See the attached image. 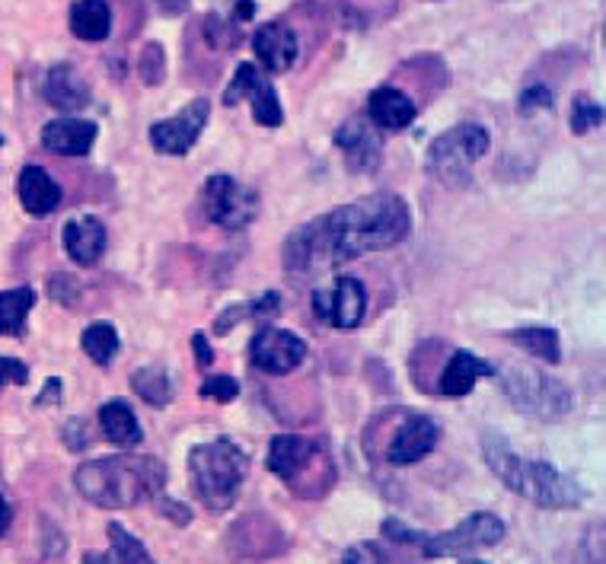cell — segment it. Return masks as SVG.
I'll list each match as a JSON object with an SVG mask.
<instances>
[{
  "mask_svg": "<svg viewBox=\"0 0 606 564\" xmlns=\"http://www.w3.org/2000/svg\"><path fill=\"white\" fill-rule=\"evenodd\" d=\"M36 306L32 287H13L0 294V335H23L26 319Z\"/></svg>",
  "mask_w": 606,
  "mask_h": 564,
  "instance_id": "cell-26",
  "label": "cell"
},
{
  "mask_svg": "<svg viewBox=\"0 0 606 564\" xmlns=\"http://www.w3.org/2000/svg\"><path fill=\"white\" fill-rule=\"evenodd\" d=\"M242 39V29L237 23H220V20H208V42L218 48L237 46Z\"/></svg>",
  "mask_w": 606,
  "mask_h": 564,
  "instance_id": "cell-35",
  "label": "cell"
},
{
  "mask_svg": "<svg viewBox=\"0 0 606 564\" xmlns=\"http://www.w3.org/2000/svg\"><path fill=\"white\" fill-rule=\"evenodd\" d=\"M266 463L297 497H307V501L322 497L336 485V466L326 447L307 437H294V434L275 437Z\"/></svg>",
  "mask_w": 606,
  "mask_h": 564,
  "instance_id": "cell-5",
  "label": "cell"
},
{
  "mask_svg": "<svg viewBox=\"0 0 606 564\" xmlns=\"http://www.w3.org/2000/svg\"><path fill=\"white\" fill-rule=\"evenodd\" d=\"M336 147L341 150L348 169L374 172L384 160V131L367 116H355L336 131Z\"/></svg>",
  "mask_w": 606,
  "mask_h": 564,
  "instance_id": "cell-13",
  "label": "cell"
},
{
  "mask_svg": "<svg viewBox=\"0 0 606 564\" xmlns=\"http://www.w3.org/2000/svg\"><path fill=\"white\" fill-rule=\"evenodd\" d=\"M46 99L51 109H58L64 116H77L90 106V87L73 71V65H54L46 77Z\"/></svg>",
  "mask_w": 606,
  "mask_h": 564,
  "instance_id": "cell-20",
  "label": "cell"
},
{
  "mask_svg": "<svg viewBox=\"0 0 606 564\" xmlns=\"http://www.w3.org/2000/svg\"><path fill=\"white\" fill-rule=\"evenodd\" d=\"M341 564H384V558H380V552H377L374 545L358 542V545H351V548L341 555Z\"/></svg>",
  "mask_w": 606,
  "mask_h": 564,
  "instance_id": "cell-38",
  "label": "cell"
},
{
  "mask_svg": "<svg viewBox=\"0 0 606 564\" xmlns=\"http://www.w3.org/2000/svg\"><path fill=\"white\" fill-rule=\"evenodd\" d=\"M249 357H252V364L259 370H266L271 376H285L304 364L307 342L297 338L294 332L262 326V329L252 335V342H249Z\"/></svg>",
  "mask_w": 606,
  "mask_h": 564,
  "instance_id": "cell-11",
  "label": "cell"
},
{
  "mask_svg": "<svg viewBox=\"0 0 606 564\" xmlns=\"http://www.w3.org/2000/svg\"><path fill=\"white\" fill-rule=\"evenodd\" d=\"M413 230L409 205L393 195L377 191L345 205L339 211L316 217L307 227H300L285 243V268L307 275L322 271L341 261H351L364 253H380L399 246Z\"/></svg>",
  "mask_w": 606,
  "mask_h": 564,
  "instance_id": "cell-1",
  "label": "cell"
},
{
  "mask_svg": "<svg viewBox=\"0 0 606 564\" xmlns=\"http://www.w3.org/2000/svg\"><path fill=\"white\" fill-rule=\"evenodd\" d=\"M80 348L87 352V357L97 367H109L116 360V354H119V332H116L112 323H93L80 335Z\"/></svg>",
  "mask_w": 606,
  "mask_h": 564,
  "instance_id": "cell-28",
  "label": "cell"
},
{
  "mask_svg": "<svg viewBox=\"0 0 606 564\" xmlns=\"http://www.w3.org/2000/svg\"><path fill=\"white\" fill-rule=\"evenodd\" d=\"M505 540V523L495 514H473L450 533H425L418 548L425 558H466Z\"/></svg>",
  "mask_w": 606,
  "mask_h": 564,
  "instance_id": "cell-8",
  "label": "cell"
},
{
  "mask_svg": "<svg viewBox=\"0 0 606 564\" xmlns=\"http://www.w3.org/2000/svg\"><path fill=\"white\" fill-rule=\"evenodd\" d=\"M460 564H485V562H473V558H469V555H466V562H460Z\"/></svg>",
  "mask_w": 606,
  "mask_h": 564,
  "instance_id": "cell-45",
  "label": "cell"
},
{
  "mask_svg": "<svg viewBox=\"0 0 606 564\" xmlns=\"http://www.w3.org/2000/svg\"><path fill=\"white\" fill-rule=\"evenodd\" d=\"M64 249L77 265H97L106 253V227L93 214L73 217L64 224Z\"/></svg>",
  "mask_w": 606,
  "mask_h": 564,
  "instance_id": "cell-21",
  "label": "cell"
},
{
  "mask_svg": "<svg viewBox=\"0 0 606 564\" xmlns=\"http://www.w3.org/2000/svg\"><path fill=\"white\" fill-rule=\"evenodd\" d=\"M278 313H281V294L268 290V294L256 297V300H249V304L227 306L218 319H215V335H227V332L234 329L237 323H246V319H259V323H268V319H275Z\"/></svg>",
  "mask_w": 606,
  "mask_h": 564,
  "instance_id": "cell-25",
  "label": "cell"
},
{
  "mask_svg": "<svg viewBox=\"0 0 606 564\" xmlns=\"http://www.w3.org/2000/svg\"><path fill=\"white\" fill-rule=\"evenodd\" d=\"M157 507H160V514H167V517H172L176 523H189L192 520V514L182 507V504H176V501H167V497H160L157 501Z\"/></svg>",
  "mask_w": 606,
  "mask_h": 564,
  "instance_id": "cell-39",
  "label": "cell"
},
{
  "mask_svg": "<svg viewBox=\"0 0 606 564\" xmlns=\"http://www.w3.org/2000/svg\"><path fill=\"white\" fill-rule=\"evenodd\" d=\"M415 116H418V102L399 87H377L367 99V118L380 131H403L413 125Z\"/></svg>",
  "mask_w": 606,
  "mask_h": 564,
  "instance_id": "cell-16",
  "label": "cell"
},
{
  "mask_svg": "<svg viewBox=\"0 0 606 564\" xmlns=\"http://www.w3.org/2000/svg\"><path fill=\"white\" fill-rule=\"evenodd\" d=\"M205 399H215V402H234L240 396V383L234 379V376H208L205 383H201V389H198Z\"/></svg>",
  "mask_w": 606,
  "mask_h": 564,
  "instance_id": "cell-33",
  "label": "cell"
},
{
  "mask_svg": "<svg viewBox=\"0 0 606 564\" xmlns=\"http://www.w3.org/2000/svg\"><path fill=\"white\" fill-rule=\"evenodd\" d=\"M252 51L271 73L291 71L297 65V36L285 23H266L252 36Z\"/></svg>",
  "mask_w": 606,
  "mask_h": 564,
  "instance_id": "cell-17",
  "label": "cell"
},
{
  "mask_svg": "<svg viewBox=\"0 0 606 564\" xmlns=\"http://www.w3.org/2000/svg\"><path fill=\"white\" fill-rule=\"evenodd\" d=\"M61 396H64V389H61V379H58V376H51L49 386H46V393L36 399V405H46V402H61Z\"/></svg>",
  "mask_w": 606,
  "mask_h": 564,
  "instance_id": "cell-41",
  "label": "cell"
},
{
  "mask_svg": "<svg viewBox=\"0 0 606 564\" xmlns=\"http://www.w3.org/2000/svg\"><path fill=\"white\" fill-rule=\"evenodd\" d=\"M42 144L51 154L61 157H87L90 147L97 144V125L83 118H54L42 128Z\"/></svg>",
  "mask_w": 606,
  "mask_h": 564,
  "instance_id": "cell-18",
  "label": "cell"
},
{
  "mask_svg": "<svg viewBox=\"0 0 606 564\" xmlns=\"http://www.w3.org/2000/svg\"><path fill=\"white\" fill-rule=\"evenodd\" d=\"M99 424H102L106 441L116 444V447H138L141 437H145V434H141V424H138L135 412H131V405L125 399L106 402V405L99 408Z\"/></svg>",
  "mask_w": 606,
  "mask_h": 564,
  "instance_id": "cell-24",
  "label": "cell"
},
{
  "mask_svg": "<svg viewBox=\"0 0 606 564\" xmlns=\"http://www.w3.org/2000/svg\"><path fill=\"white\" fill-rule=\"evenodd\" d=\"M517 109H520V116H530V112H539V109H553V90H546V87H530V90H524L520 102H517Z\"/></svg>",
  "mask_w": 606,
  "mask_h": 564,
  "instance_id": "cell-36",
  "label": "cell"
},
{
  "mask_svg": "<svg viewBox=\"0 0 606 564\" xmlns=\"http://www.w3.org/2000/svg\"><path fill=\"white\" fill-rule=\"evenodd\" d=\"M192 348L198 354V367H211V360H215V352L208 348V338L201 335V332H195L192 335Z\"/></svg>",
  "mask_w": 606,
  "mask_h": 564,
  "instance_id": "cell-40",
  "label": "cell"
},
{
  "mask_svg": "<svg viewBox=\"0 0 606 564\" xmlns=\"http://www.w3.org/2000/svg\"><path fill=\"white\" fill-rule=\"evenodd\" d=\"M17 195H20L23 208L32 217H49L51 211H58V205L64 198L61 186L51 179L42 166H26L20 179H17Z\"/></svg>",
  "mask_w": 606,
  "mask_h": 564,
  "instance_id": "cell-22",
  "label": "cell"
},
{
  "mask_svg": "<svg viewBox=\"0 0 606 564\" xmlns=\"http://www.w3.org/2000/svg\"><path fill=\"white\" fill-rule=\"evenodd\" d=\"M211 116V102L208 99H195L189 102L182 112H176L172 118L163 121H153L150 125V144L157 154H167V157H186L195 147V141L201 138L205 125Z\"/></svg>",
  "mask_w": 606,
  "mask_h": 564,
  "instance_id": "cell-10",
  "label": "cell"
},
{
  "mask_svg": "<svg viewBox=\"0 0 606 564\" xmlns=\"http://www.w3.org/2000/svg\"><path fill=\"white\" fill-rule=\"evenodd\" d=\"M479 376H495V367L488 360H483L479 354L454 352V357L447 360V367L437 376V393L450 396V399L469 396Z\"/></svg>",
  "mask_w": 606,
  "mask_h": 564,
  "instance_id": "cell-19",
  "label": "cell"
},
{
  "mask_svg": "<svg viewBox=\"0 0 606 564\" xmlns=\"http://www.w3.org/2000/svg\"><path fill=\"white\" fill-rule=\"evenodd\" d=\"M131 389L138 393V399H145L147 405H153V408L170 405L172 396H176V393H172L170 374H167L163 367H157V364L135 370V374H131Z\"/></svg>",
  "mask_w": 606,
  "mask_h": 564,
  "instance_id": "cell-27",
  "label": "cell"
},
{
  "mask_svg": "<svg viewBox=\"0 0 606 564\" xmlns=\"http://www.w3.org/2000/svg\"><path fill=\"white\" fill-rule=\"evenodd\" d=\"M495 376L501 379V393L508 396V402L539 422H558L565 415H572L575 408V396L572 389L549 376L539 367H527V364H510L505 370H495Z\"/></svg>",
  "mask_w": 606,
  "mask_h": 564,
  "instance_id": "cell-6",
  "label": "cell"
},
{
  "mask_svg": "<svg viewBox=\"0 0 606 564\" xmlns=\"http://www.w3.org/2000/svg\"><path fill=\"white\" fill-rule=\"evenodd\" d=\"M83 564H116V562H112V555H99V552H87V555H83Z\"/></svg>",
  "mask_w": 606,
  "mask_h": 564,
  "instance_id": "cell-44",
  "label": "cell"
},
{
  "mask_svg": "<svg viewBox=\"0 0 606 564\" xmlns=\"http://www.w3.org/2000/svg\"><path fill=\"white\" fill-rule=\"evenodd\" d=\"M0 147H3V138H0Z\"/></svg>",
  "mask_w": 606,
  "mask_h": 564,
  "instance_id": "cell-46",
  "label": "cell"
},
{
  "mask_svg": "<svg viewBox=\"0 0 606 564\" xmlns=\"http://www.w3.org/2000/svg\"><path fill=\"white\" fill-rule=\"evenodd\" d=\"M26 379H29V367H26L23 360H17V357H0V389L3 386H23Z\"/></svg>",
  "mask_w": 606,
  "mask_h": 564,
  "instance_id": "cell-37",
  "label": "cell"
},
{
  "mask_svg": "<svg viewBox=\"0 0 606 564\" xmlns=\"http://www.w3.org/2000/svg\"><path fill=\"white\" fill-rule=\"evenodd\" d=\"M488 154V131L483 125H454L428 147V176L447 188L473 182V166Z\"/></svg>",
  "mask_w": 606,
  "mask_h": 564,
  "instance_id": "cell-7",
  "label": "cell"
},
{
  "mask_svg": "<svg viewBox=\"0 0 606 564\" xmlns=\"http://www.w3.org/2000/svg\"><path fill=\"white\" fill-rule=\"evenodd\" d=\"M138 73H141V80H145L147 87H157L167 77V55H163V46L147 42L141 58H138Z\"/></svg>",
  "mask_w": 606,
  "mask_h": 564,
  "instance_id": "cell-31",
  "label": "cell"
},
{
  "mask_svg": "<svg viewBox=\"0 0 606 564\" xmlns=\"http://www.w3.org/2000/svg\"><path fill=\"white\" fill-rule=\"evenodd\" d=\"M437 424L425 415H409L403 427L396 431L393 444H389V463L396 466H409V463H418L425 459L431 449L437 447Z\"/></svg>",
  "mask_w": 606,
  "mask_h": 564,
  "instance_id": "cell-15",
  "label": "cell"
},
{
  "mask_svg": "<svg viewBox=\"0 0 606 564\" xmlns=\"http://www.w3.org/2000/svg\"><path fill=\"white\" fill-rule=\"evenodd\" d=\"M508 342H514L517 348H524L527 354H534L546 364H558L562 360V348H558V332L556 329H520L505 335Z\"/></svg>",
  "mask_w": 606,
  "mask_h": 564,
  "instance_id": "cell-29",
  "label": "cell"
},
{
  "mask_svg": "<svg viewBox=\"0 0 606 564\" xmlns=\"http://www.w3.org/2000/svg\"><path fill=\"white\" fill-rule=\"evenodd\" d=\"M80 497L106 511H125L141 501L160 497L167 485V469L157 456H102L73 472Z\"/></svg>",
  "mask_w": 606,
  "mask_h": 564,
  "instance_id": "cell-2",
  "label": "cell"
},
{
  "mask_svg": "<svg viewBox=\"0 0 606 564\" xmlns=\"http://www.w3.org/2000/svg\"><path fill=\"white\" fill-rule=\"evenodd\" d=\"M10 523H13V511H10V504H7V497L0 494V536H7V530H10Z\"/></svg>",
  "mask_w": 606,
  "mask_h": 564,
  "instance_id": "cell-42",
  "label": "cell"
},
{
  "mask_svg": "<svg viewBox=\"0 0 606 564\" xmlns=\"http://www.w3.org/2000/svg\"><path fill=\"white\" fill-rule=\"evenodd\" d=\"M106 533H109V542H112V562L116 564H157L150 558V552H147V545L138 536H131L121 523H109L106 526Z\"/></svg>",
  "mask_w": 606,
  "mask_h": 564,
  "instance_id": "cell-30",
  "label": "cell"
},
{
  "mask_svg": "<svg viewBox=\"0 0 606 564\" xmlns=\"http://www.w3.org/2000/svg\"><path fill=\"white\" fill-rule=\"evenodd\" d=\"M483 456L488 469L495 472L510 492L534 501L539 507L562 511V507H578L584 501V488L575 478L562 475L549 463H536V459H524V456L510 453L505 437L495 431H488L483 437Z\"/></svg>",
  "mask_w": 606,
  "mask_h": 564,
  "instance_id": "cell-3",
  "label": "cell"
},
{
  "mask_svg": "<svg viewBox=\"0 0 606 564\" xmlns=\"http://www.w3.org/2000/svg\"><path fill=\"white\" fill-rule=\"evenodd\" d=\"M600 121H604V106L600 102H594L587 96H578L572 102V131L575 135H587L590 128H600Z\"/></svg>",
  "mask_w": 606,
  "mask_h": 564,
  "instance_id": "cell-32",
  "label": "cell"
},
{
  "mask_svg": "<svg viewBox=\"0 0 606 564\" xmlns=\"http://www.w3.org/2000/svg\"><path fill=\"white\" fill-rule=\"evenodd\" d=\"M246 472H249V456L227 437L198 444L189 453V475H192L195 494L211 514H223L234 507Z\"/></svg>",
  "mask_w": 606,
  "mask_h": 564,
  "instance_id": "cell-4",
  "label": "cell"
},
{
  "mask_svg": "<svg viewBox=\"0 0 606 564\" xmlns=\"http://www.w3.org/2000/svg\"><path fill=\"white\" fill-rule=\"evenodd\" d=\"M240 99H252V116L262 128H278L285 121L275 87L268 83L256 65H240L234 80H230V87L223 90V106H237Z\"/></svg>",
  "mask_w": 606,
  "mask_h": 564,
  "instance_id": "cell-12",
  "label": "cell"
},
{
  "mask_svg": "<svg viewBox=\"0 0 606 564\" xmlns=\"http://www.w3.org/2000/svg\"><path fill=\"white\" fill-rule=\"evenodd\" d=\"M249 17H252V0H240V3H237V23L249 20Z\"/></svg>",
  "mask_w": 606,
  "mask_h": 564,
  "instance_id": "cell-43",
  "label": "cell"
},
{
  "mask_svg": "<svg viewBox=\"0 0 606 564\" xmlns=\"http://www.w3.org/2000/svg\"><path fill=\"white\" fill-rule=\"evenodd\" d=\"M51 300H58L61 306H73L80 297V284L71 275H51L49 278Z\"/></svg>",
  "mask_w": 606,
  "mask_h": 564,
  "instance_id": "cell-34",
  "label": "cell"
},
{
  "mask_svg": "<svg viewBox=\"0 0 606 564\" xmlns=\"http://www.w3.org/2000/svg\"><path fill=\"white\" fill-rule=\"evenodd\" d=\"M364 309H367V294H364V284L355 281V278H339L332 290H316L314 294L316 316L341 332L358 329Z\"/></svg>",
  "mask_w": 606,
  "mask_h": 564,
  "instance_id": "cell-14",
  "label": "cell"
},
{
  "mask_svg": "<svg viewBox=\"0 0 606 564\" xmlns=\"http://www.w3.org/2000/svg\"><path fill=\"white\" fill-rule=\"evenodd\" d=\"M205 214L220 230H246L259 217V195L234 176H211L205 182Z\"/></svg>",
  "mask_w": 606,
  "mask_h": 564,
  "instance_id": "cell-9",
  "label": "cell"
},
{
  "mask_svg": "<svg viewBox=\"0 0 606 564\" xmlns=\"http://www.w3.org/2000/svg\"><path fill=\"white\" fill-rule=\"evenodd\" d=\"M71 32L80 42H102L112 32V10L109 0H73L68 13Z\"/></svg>",
  "mask_w": 606,
  "mask_h": 564,
  "instance_id": "cell-23",
  "label": "cell"
}]
</instances>
